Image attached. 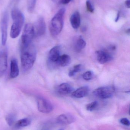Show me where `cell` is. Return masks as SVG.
I'll return each instance as SVG.
<instances>
[{"mask_svg":"<svg viewBox=\"0 0 130 130\" xmlns=\"http://www.w3.org/2000/svg\"><path fill=\"white\" fill-rule=\"evenodd\" d=\"M21 69L27 72L33 67L36 58V50L33 43L26 47L20 48Z\"/></svg>","mask_w":130,"mask_h":130,"instance_id":"cell-1","label":"cell"},{"mask_svg":"<svg viewBox=\"0 0 130 130\" xmlns=\"http://www.w3.org/2000/svg\"><path fill=\"white\" fill-rule=\"evenodd\" d=\"M11 17L13 23L10 30V37L17 38L20 34L24 21L23 14L18 8H13L11 11Z\"/></svg>","mask_w":130,"mask_h":130,"instance_id":"cell-2","label":"cell"},{"mask_svg":"<svg viewBox=\"0 0 130 130\" xmlns=\"http://www.w3.org/2000/svg\"><path fill=\"white\" fill-rule=\"evenodd\" d=\"M66 10L61 8L52 18L50 24V34L53 36L59 35L62 30L64 24V18Z\"/></svg>","mask_w":130,"mask_h":130,"instance_id":"cell-3","label":"cell"},{"mask_svg":"<svg viewBox=\"0 0 130 130\" xmlns=\"http://www.w3.org/2000/svg\"><path fill=\"white\" fill-rule=\"evenodd\" d=\"M34 38L33 25L29 23L26 24L21 39L20 48L26 47L33 43Z\"/></svg>","mask_w":130,"mask_h":130,"instance_id":"cell-4","label":"cell"},{"mask_svg":"<svg viewBox=\"0 0 130 130\" xmlns=\"http://www.w3.org/2000/svg\"><path fill=\"white\" fill-rule=\"evenodd\" d=\"M115 89L112 86H103L94 90L93 93L96 97L101 99L110 98L113 95Z\"/></svg>","mask_w":130,"mask_h":130,"instance_id":"cell-5","label":"cell"},{"mask_svg":"<svg viewBox=\"0 0 130 130\" xmlns=\"http://www.w3.org/2000/svg\"><path fill=\"white\" fill-rule=\"evenodd\" d=\"M60 56V46H54L50 50L47 60V65L49 68L53 69L57 66L56 63Z\"/></svg>","mask_w":130,"mask_h":130,"instance_id":"cell-6","label":"cell"},{"mask_svg":"<svg viewBox=\"0 0 130 130\" xmlns=\"http://www.w3.org/2000/svg\"><path fill=\"white\" fill-rule=\"evenodd\" d=\"M8 22V13L7 11H5L3 13L1 21L2 43L3 46H4L6 45V42H7Z\"/></svg>","mask_w":130,"mask_h":130,"instance_id":"cell-7","label":"cell"},{"mask_svg":"<svg viewBox=\"0 0 130 130\" xmlns=\"http://www.w3.org/2000/svg\"><path fill=\"white\" fill-rule=\"evenodd\" d=\"M37 109L39 112L44 113H50L53 110V106L48 100L40 96L37 98Z\"/></svg>","mask_w":130,"mask_h":130,"instance_id":"cell-8","label":"cell"},{"mask_svg":"<svg viewBox=\"0 0 130 130\" xmlns=\"http://www.w3.org/2000/svg\"><path fill=\"white\" fill-rule=\"evenodd\" d=\"M34 37L38 38L43 36L46 33V27L45 20L42 17H40L33 25Z\"/></svg>","mask_w":130,"mask_h":130,"instance_id":"cell-9","label":"cell"},{"mask_svg":"<svg viewBox=\"0 0 130 130\" xmlns=\"http://www.w3.org/2000/svg\"><path fill=\"white\" fill-rule=\"evenodd\" d=\"M8 50L7 48L0 51V77H2L6 72L7 68Z\"/></svg>","mask_w":130,"mask_h":130,"instance_id":"cell-10","label":"cell"},{"mask_svg":"<svg viewBox=\"0 0 130 130\" xmlns=\"http://www.w3.org/2000/svg\"><path fill=\"white\" fill-rule=\"evenodd\" d=\"M95 53L98 61L102 64L110 61L113 58L111 54L105 50H98Z\"/></svg>","mask_w":130,"mask_h":130,"instance_id":"cell-11","label":"cell"},{"mask_svg":"<svg viewBox=\"0 0 130 130\" xmlns=\"http://www.w3.org/2000/svg\"><path fill=\"white\" fill-rule=\"evenodd\" d=\"M75 118L70 114H63L59 115L56 119L58 123L62 125H68L74 123Z\"/></svg>","mask_w":130,"mask_h":130,"instance_id":"cell-12","label":"cell"},{"mask_svg":"<svg viewBox=\"0 0 130 130\" xmlns=\"http://www.w3.org/2000/svg\"><path fill=\"white\" fill-rule=\"evenodd\" d=\"M10 77L12 79L17 78L19 74L18 62L16 58H13L11 60Z\"/></svg>","mask_w":130,"mask_h":130,"instance_id":"cell-13","label":"cell"},{"mask_svg":"<svg viewBox=\"0 0 130 130\" xmlns=\"http://www.w3.org/2000/svg\"><path fill=\"white\" fill-rule=\"evenodd\" d=\"M89 92V88L88 86H82L76 91H73L72 95L76 98H81L87 96Z\"/></svg>","mask_w":130,"mask_h":130,"instance_id":"cell-14","label":"cell"},{"mask_svg":"<svg viewBox=\"0 0 130 130\" xmlns=\"http://www.w3.org/2000/svg\"><path fill=\"white\" fill-rule=\"evenodd\" d=\"M70 23L72 27L74 29H78L81 24V16L79 12L75 11L72 14L70 19Z\"/></svg>","mask_w":130,"mask_h":130,"instance_id":"cell-15","label":"cell"},{"mask_svg":"<svg viewBox=\"0 0 130 130\" xmlns=\"http://www.w3.org/2000/svg\"><path fill=\"white\" fill-rule=\"evenodd\" d=\"M73 87L68 83H62L58 88V92L61 94H68L73 92Z\"/></svg>","mask_w":130,"mask_h":130,"instance_id":"cell-16","label":"cell"},{"mask_svg":"<svg viewBox=\"0 0 130 130\" xmlns=\"http://www.w3.org/2000/svg\"><path fill=\"white\" fill-rule=\"evenodd\" d=\"M71 62V58L69 56L65 54L60 56L56 63V65L57 66H60L64 67L70 64Z\"/></svg>","mask_w":130,"mask_h":130,"instance_id":"cell-17","label":"cell"},{"mask_svg":"<svg viewBox=\"0 0 130 130\" xmlns=\"http://www.w3.org/2000/svg\"><path fill=\"white\" fill-rule=\"evenodd\" d=\"M86 43L81 36H80L76 40L75 43L76 50L77 51H80L84 49L86 46Z\"/></svg>","mask_w":130,"mask_h":130,"instance_id":"cell-18","label":"cell"},{"mask_svg":"<svg viewBox=\"0 0 130 130\" xmlns=\"http://www.w3.org/2000/svg\"><path fill=\"white\" fill-rule=\"evenodd\" d=\"M31 123V121L29 118H23L18 121L16 125L18 127H25L30 125Z\"/></svg>","mask_w":130,"mask_h":130,"instance_id":"cell-19","label":"cell"},{"mask_svg":"<svg viewBox=\"0 0 130 130\" xmlns=\"http://www.w3.org/2000/svg\"><path fill=\"white\" fill-rule=\"evenodd\" d=\"M82 69V65L78 64L75 66L69 72L68 76L72 77L75 75L77 73L80 72Z\"/></svg>","mask_w":130,"mask_h":130,"instance_id":"cell-20","label":"cell"},{"mask_svg":"<svg viewBox=\"0 0 130 130\" xmlns=\"http://www.w3.org/2000/svg\"><path fill=\"white\" fill-rule=\"evenodd\" d=\"M37 0H27V10L30 13H32L36 7Z\"/></svg>","mask_w":130,"mask_h":130,"instance_id":"cell-21","label":"cell"},{"mask_svg":"<svg viewBox=\"0 0 130 130\" xmlns=\"http://www.w3.org/2000/svg\"><path fill=\"white\" fill-rule=\"evenodd\" d=\"M98 105V102L97 101L92 102L86 105V110L88 111H93L97 107Z\"/></svg>","mask_w":130,"mask_h":130,"instance_id":"cell-22","label":"cell"},{"mask_svg":"<svg viewBox=\"0 0 130 130\" xmlns=\"http://www.w3.org/2000/svg\"><path fill=\"white\" fill-rule=\"evenodd\" d=\"M16 117L13 114H10L8 115L6 117V120L9 126H11L15 121Z\"/></svg>","mask_w":130,"mask_h":130,"instance_id":"cell-23","label":"cell"},{"mask_svg":"<svg viewBox=\"0 0 130 130\" xmlns=\"http://www.w3.org/2000/svg\"><path fill=\"white\" fill-rule=\"evenodd\" d=\"M93 73L92 71H88L82 75L83 79L86 81L91 80L93 78Z\"/></svg>","mask_w":130,"mask_h":130,"instance_id":"cell-24","label":"cell"},{"mask_svg":"<svg viewBox=\"0 0 130 130\" xmlns=\"http://www.w3.org/2000/svg\"><path fill=\"white\" fill-rule=\"evenodd\" d=\"M86 5L87 10L90 13H93L94 10V8L90 0H87L86 1Z\"/></svg>","mask_w":130,"mask_h":130,"instance_id":"cell-25","label":"cell"},{"mask_svg":"<svg viewBox=\"0 0 130 130\" xmlns=\"http://www.w3.org/2000/svg\"><path fill=\"white\" fill-rule=\"evenodd\" d=\"M121 123L123 125L126 126H130V121L128 119L126 118H122L120 121Z\"/></svg>","mask_w":130,"mask_h":130,"instance_id":"cell-26","label":"cell"},{"mask_svg":"<svg viewBox=\"0 0 130 130\" xmlns=\"http://www.w3.org/2000/svg\"><path fill=\"white\" fill-rule=\"evenodd\" d=\"M72 0H61V4L63 5H66L69 4Z\"/></svg>","mask_w":130,"mask_h":130,"instance_id":"cell-27","label":"cell"},{"mask_svg":"<svg viewBox=\"0 0 130 130\" xmlns=\"http://www.w3.org/2000/svg\"><path fill=\"white\" fill-rule=\"evenodd\" d=\"M125 5L127 8H130V0H126L125 2Z\"/></svg>","mask_w":130,"mask_h":130,"instance_id":"cell-28","label":"cell"},{"mask_svg":"<svg viewBox=\"0 0 130 130\" xmlns=\"http://www.w3.org/2000/svg\"><path fill=\"white\" fill-rule=\"evenodd\" d=\"M120 11H118V12L117 14V17H116V19H115V22H118V20H119L120 18Z\"/></svg>","mask_w":130,"mask_h":130,"instance_id":"cell-29","label":"cell"},{"mask_svg":"<svg viewBox=\"0 0 130 130\" xmlns=\"http://www.w3.org/2000/svg\"><path fill=\"white\" fill-rule=\"evenodd\" d=\"M126 32L128 34L130 33V29H128L126 31Z\"/></svg>","mask_w":130,"mask_h":130,"instance_id":"cell-30","label":"cell"},{"mask_svg":"<svg viewBox=\"0 0 130 130\" xmlns=\"http://www.w3.org/2000/svg\"><path fill=\"white\" fill-rule=\"evenodd\" d=\"M52 1L53 2H55L57 0H52Z\"/></svg>","mask_w":130,"mask_h":130,"instance_id":"cell-31","label":"cell"},{"mask_svg":"<svg viewBox=\"0 0 130 130\" xmlns=\"http://www.w3.org/2000/svg\"><path fill=\"white\" fill-rule=\"evenodd\" d=\"M59 130H64L63 129H59Z\"/></svg>","mask_w":130,"mask_h":130,"instance_id":"cell-32","label":"cell"}]
</instances>
